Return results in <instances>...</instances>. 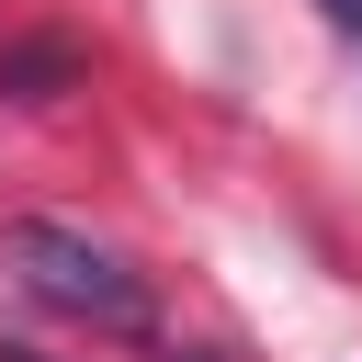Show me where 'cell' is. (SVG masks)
Masks as SVG:
<instances>
[{"mask_svg":"<svg viewBox=\"0 0 362 362\" xmlns=\"http://www.w3.org/2000/svg\"><path fill=\"white\" fill-rule=\"evenodd\" d=\"M11 272H23V294L34 305H57V317H79V328H102V339H147V272H124L102 238H79V226H45V215H23L11 226Z\"/></svg>","mask_w":362,"mask_h":362,"instance_id":"cell-1","label":"cell"},{"mask_svg":"<svg viewBox=\"0 0 362 362\" xmlns=\"http://www.w3.org/2000/svg\"><path fill=\"white\" fill-rule=\"evenodd\" d=\"M68 79H79V45H57V34H34V45L0 57V90H11V102H57Z\"/></svg>","mask_w":362,"mask_h":362,"instance_id":"cell-2","label":"cell"},{"mask_svg":"<svg viewBox=\"0 0 362 362\" xmlns=\"http://www.w3.org/2000/svg\"><path fill=\"white\" fill-rule=\"evenodd\" d=\"M317 11H328V23H339V34H362V0H317Z\"/></svg>","mask_w":362,"mask_h":362,"instance_id":"cell-3","label":"cell"},{"mask_svg":"<svg viewBox=\"0 0 362 362\" xmlns=\"http://www.w3.org/2000/svg\"><path fill=\"white\" fill-rule=\"evenodd\" d=\"M170 362H226V351H170Z\"/></svg>","mask_w":362,"mask_h":362,"instance_id":"cell-4","label":"cell"}]
</instances>
